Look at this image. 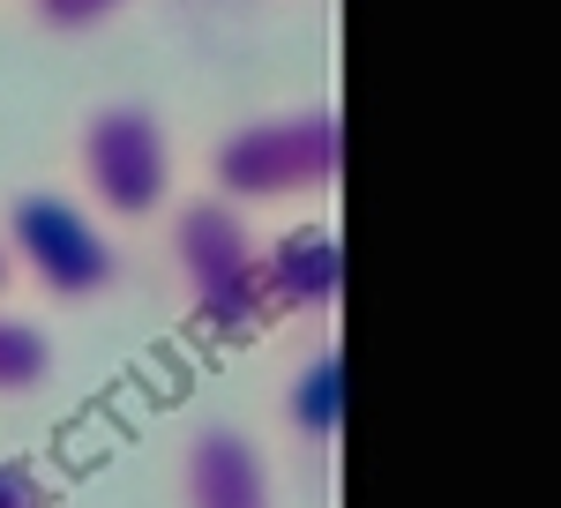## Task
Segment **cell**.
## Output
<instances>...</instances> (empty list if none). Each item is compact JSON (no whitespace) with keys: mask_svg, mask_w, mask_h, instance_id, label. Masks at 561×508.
<instances>
[{"mask_svg":"<svg viewBox=\"0 0 561 508\" xmlns=\"http://www.w3.org/2000/svg\"><path fill=\"white\" fill-rule=\"evenodd\" d=\"M345 165V127L330 105H285V113H255L210 135L203 150V180L217 203L255 210V203H322Z\"/></svg>","mask_w":561,"mask_h":508,"instance_id":"obj_1","label":"cell"},{"mask_svg":"<svg viewBox=\"0 0 561 508\" xmlns=\"http://www.w3.org/2000/svg\"><path fill=\"white\" fill-rule=\"evenodd\" d=\"M0 247H8V269L53 307H90L128 277L121 240L60 187H15L0 203Z\"/></svg>","mask_w":561,"mask_h":508,"instance_id":"obj_2","label":"cell"},{"mask_svg":"<svg viewBox=\"0 0 561 508\" xmlns=\"http://www.w3.org/2000/svg\"><path fill=\"white\" fill-rule=\"evenodd\" d=\"M255 224L248 210L217 203V195H195L173 210V232H165V262H173V285H180V307L195 330L210 337H248L262 330V277H255Z\"/></svg>","mask_w":561,"mask_h":508,"instance_id":"obj_3","label":"cell"},{"mask_svg":"<svg viewBox=\"0 0 561 508\" xmlns=\"http://www.w3.org/2000/svg\"><path fill=\"white\" fill-rule=\"evenodd\" d=\"M76 187H83V210L105 224H150V217L173 203V135L150 105L113 97V105H90L76 127Z\"/></svg>","mask_w":561,"mask_h":508,"instance_id":"obj_4","label":"cell"},{"mask_svg":"<svg viewBox=\"0 0 561 508\" xmlns=\"http://www.w3.org/2000/svg\"><path fill=\"white\" fill-rule=\"evenodd\" d=\"M262 277V314L270 322H330L337 292H345V247L330 217H293L277 224L255 254Z\"/></svg>","mask_w":561,"mask_h":508,"instance_id":"obj_5","label":"cell"},{"mask_svg":"<svg viewBox=\"0 0 561 508\" xmlns=\"http://www.w3.org/2000/svg\"><path fill=\"white\" fill-rule=\"evenodd\" d=\"M180 508H277V464L240 419H195L173 464Z\"/></svg>","mask_w":561,"mask_h":508,"instance_id":"obj_6","label":"cell"},{"mask_svg":"<svg viewBox=\"0 0 561 508\" xmlns=\"http://www.w3.org/2000/svg\"><path fill=\"white\" fill-rule=\"evenodd\" d=\"M270 419H277V434L293 441V457H330L337 449V434H345V359H337V344L314 337L277 374V396H270Z\"/></svg>","mask_w":561,"mask_h":508,"instance_id":"obj_7","label":"cell"},{"mask_svg":"<svg viewBox=\"0 0 561 508\" xmlns=\"http://www.w3.org/2000/svg\"><path fill=\"white\" fill-rule=\"evenodd\" d=\"M60 367V351L45 337L31 314H8L0 307V404H23V396H38L45 381Z\"/></svg>","mask_w":561,"mask_h":508,"instance_id":"obj_8","label":"cell"},{"mask_svg":"<svg viewBox=\"0 0 561 508\" xmlns=\"http://www.w3.org/2000/svg\"><path fill=\"white\" fill-rule=\"evenodd\" d=\"M121 8H135V0H23V15L38 31H53V38H83L98 23H113Z\"/></svg>","mask_w":561,"mask_h":508,"instance_id":"obj_9","label":"cell"},{"mask_svg":"<svg viewBox=\"0 0 561 508\" xmlns=\"http://www.w3.org/2000/svg\"><path fill=\"white\" fill-rule=\"evenodd\" d=\"M0 508H53V486H45L38 464L23 457H0Z\"/></svg>","mask_w":561,"mask_h":508,"instance_id":"obj_10","label":"cell"},{"mask_svg":"<svg viewBox=\"0 0 561 508\" xmlns=\"http://www.w3.org/2000/svg\"><path fill=\"white\" fill-rule=\"evenodd\" d=\"M15 292V269H8V247H0V299Z\"/></svg>","mask_w":561,"mask_h":508,"instance_id":"obj_11","label":"cell"}]
</instances>
